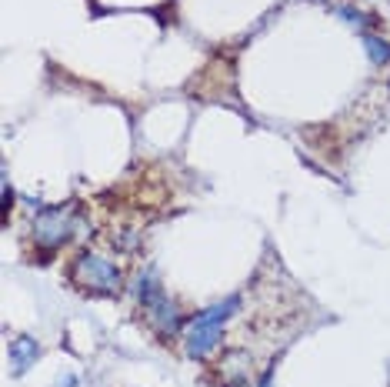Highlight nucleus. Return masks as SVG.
<instances>
[{"instance_id": "1", "label": "nucleus", "mask_w": 390, "mask_h": 387, "mask_svg": "<svg viewBox=\"0 0 390 387\" xmlns=\"http://www.w3.org/2000/svg\"><path fill=\"white\" fill-rule=\"evenodd\" d=\"M240 297H227L214 307L201 310L187 327V337H184V344H187V354L190 357H207L210 350L220 344V337H224V321L237 310Z\"/></svg>"}, {"instance_id": "2", "label": "nucleus", "mask_w": 390, "mask_h": 387, "mask_svg": "<svg viewBox=\"0 0 390 387\" xmlns=\"http://www.w3.org/2000/svg\"><path fill=\"white\" fill-rule=\"evenodd\" d=\"M74 281L94 294H117L120 291V271L101 254H80L74 264Z\"/></svg>"}, {"instance_id": "3", "label": "nucleus", "mask_w": 390, "mask_h": 387, "mask_svg": "<svg viewBox=\"0 0 390 387\" xmlns=\"http://www.w3.org/2000/svg\"><path fill=\"white\" fill-rule=\"evenodd\" d=\"M70 231H74V220H70V214L63 207H44L37 217H34V237L44 247L63 244L70 237Z\"/></svg>"}, {"instance_id": "4", "label": "nucleus", "mask_w": 390, "mask_h": 387, "mask_svg": "<svg viewBox=\"0 0 390 387\" xmlns=\"http://www.w3.org/2000/svg\"><path fill=\"white\" fill-rule=\"evenodd\" d=\"M37 357H40V348H37V341H34V337H27V334L13 337V344H11L13 374H24V371H30Z\"/></svg>"}, {"instance_id": "5", "label": "nucleus", "mask_w": 390, "mask_h": 387, "mask_svg": "<svg viewBox=\"0 0 390 387\" xmlns=\"http://www.w3.org/2000/svg\"><path fill=\"white\" fill-rule=\"evenodd\" d=\"M151 310V321H153V327H161L164 334H174L177 327H180V310H177V304L174 300H167V297H161L153 307H147Z\"/></svg>"}, {"instance_id": "6", "label": "nucleus", "mask_w": 390, "mask_h": 387, "mask_svg": "<svg viewBox=\"0 0 390 387\" xmlns=\"http://www.w3.org/2000/svg\"><path fill=\"white\" fill-rule=\"evenodd\" d=\"M360 40H364V51L374 64H390V44L387 40H380L377 34H360Z\"/></svg>"}, {"instance_id": "7", "label": "nucleus", "mask_w": 390, "mask_h": 387, "mask_svg": "<svg viewBox=\"0 0 390 387\" xmlns=\"http://www.w3.org/2000/svg\"><path fill=\"white\" fill-rule=\"evenodd\" d=\"M137 294H140V304H144V307H153V304H157V300H161V284H157V277H153L151 271L144 274V277H140V284H137Z\"/></svg>"}, {"instance_id": "8", "label": "nucleus", "mask_w": 390, "mask_h": 387, "mask_svg": "<svg viewBox=\"0 0 390 387\" xmlns=\"http://www.w3.org/2000/svg\"><path fill=\"white\" fill-rule=\"evenodd\" d=\"M340 17V20H347V24H353V27H360V30H364V24H367V17L360 11H353V7H347V4H344V7H337V11H334Z\"/></svg>"}, {"instance_id": "9", "label": "nucleus", "mask_w": 390, "mask_h": 387, "mask_svg": "<svg viewBox=\"0 0 390 387\" xmlns=\"http://www.w3.org/2000/svg\"><path fill=\"white\" fill-rule=\"evenodd\" d=\"M74 384H80V377L70 374V377H63V384H61V387H74Z\"/></svg>"}, {"instance_id": "10", "label": "nucleus", "mask_w": 390, "mask_h": 387, "mask_svg": "<svg viewBox=\"0 0 390 387\" xmlns=\"http://www.w3.org/2000/svg\"><path fill=\"white\" fill-rule=\"evenodd\" d=\"M260 387H270V377H264V384H260Z\"/></svg>"}, {"instance_id": "11", "label": "nucleus", "mask_w": 390, "mask_h": 387, "mask_svg": "<svg viewBox=\"0 0 390 387\" xmlns=\"http://www.w3.org/2000/svg\"><path fill=\"white\" fill-rule=\"evenodd\" d=\"M310 4H317V0H310Z\"/></svg>"}]
</instances>
